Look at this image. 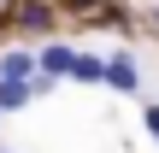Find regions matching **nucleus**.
I'll return each mask as SVG.
<instances>
[{
	"label": "nucleus",
	"mask_w": 159,
	"mask_h": 153,
	"mask_svg": "<svg viewBox=\"0 0 159 153\" xmlns=\"http://www.w3.org/2000/svg\"><path fill=\"white\" fill-rule=\"evenodd\" d=\"M71 65H77V53H71L65 41H47V47L35 53V71H41V77H53V83H59V77H71Z\"/></svg>",
	"instance_id": "obj_1"
},
{
	"label": "nucleus",
	"mask_w": 159,
	"mask_h": 153,
	"mask_svg": "<svg viewBox=\"0 0 159 153\" xmlns=\"http://www.w3.org/2000/svg\"><path fill=\"white\" fill-rule=\"evenodd\" d=\"M106 83H112L118 94H136V88H142V71H136V59H130V53H112V59H106Z\"/></svg>",
	"instance_id": "obj_2"
},
{
	"label": "nucleus",
	"mask_w": 159,
	"mask_h": 153,
	"mask_svg": "<svg viewBox=\"0 0 159 153\" xmlns=\"http://www.w3.org/2000/svg\"><path fill=\"white\" fill-rule=\"evenodd\" d=\"M30 94H35V83H30V77H0V112L30 106Z\"/></svg>",
	"instance_id": "obj_3"
},
{
	"label": "nucleus",
	"mask_w": 159,
	"mask_h": 153,
	"mask_svg": "<svg viewBox=\"0 0 159 153\" xmlns=\"http://www.w3.org/2000/svg\"><path fill=\"white\" fill-rule=\"evenodd\" d=\"M71 77H77V83H106V59H100V53H77Z\"/></svg>",
	"instance_id": "obj_4"
},
{
	"label": "nucleus",
	"mask_w": 159,
	"mask_h": 153,
	"mask_svg": "<svg viewBox=\"0 0 159 153\" xmlns=\"http://www.w3.org/2000/svg\"><path fill=\"white\" fill-rule=\"evenodd\" d=\"M30 71H35V53H24V47L0 53V77H30Z\"/></svg>",
	"instance_id": "obj_5"
},
{
	"label": "nucleus",
	"mask_w": 159,
	"mask_h": 153,
	"mask_svg": "<svg viewBox=\"0 0 159 153\" xmlns=\"http://www.w3.org/2000/svg\"><path fill=\"white\" fill-rule=\"evenodd\" d=\"M24 24L30 29H47V6H24Z\"/></svg>",
	"instance_id": "obj_6"
},
{
	"label": "nucleus",
	"mask_w": 159,
	"mask_h": 153,
	"mask_svg": "<svg viewBox=\"0 0 159 153\" xmlns=\"http://www.w3.org/2000/svg\"><path fill=\"white\" fill-rule=\"evenodd\" d=\"M148 136L159 142V106H148Z\"/></svg>",
	"instance_id": "obj_7"
}]
</instances>
